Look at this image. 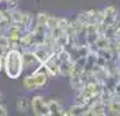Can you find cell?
<instances>
[{
  "label": "cell",
  "instance_id": "obj_1",
  "mask_svg": "<svg viewBox=\"0 0 120 116\" xmlns=\"http://www.w3.org/2000/svg\"><path fill=\"white\" fill-rule=\"evenodd\" d=\"M3 69L6 72L7 77L16 80L22 76L24 66H23V58L22 51L18 49H10L6 54L3 55Z\"/></svg>",
  "mask_w": 120,
  "mask_h": 116
},
{
  "label": "cell",
  "instance_id": "obj_2",
  "mask_svg": "<svg viewBox=\"0 0 120 116\" xmlns=\"http://www.w3.org/2000/svg\"><path fill=\"white\" fill-rule=\"evenodd\" d=\"M30 107L33 109V113L37 116H50L49 108H47V101L45 100L43 96L35 94L30 100Z\"/></svg>",
  "mask_w": 120,
  "mask_h": 116
},
{
  "label": "cell",
  "instance_id": "obj_3",
  "mask_svg": "<svg viewBox=\"0 0 120 116\" xmlns=\"http://www.w3.org/2000/svg\"><path fill=\"white\" fill-rule=\"evenodd\" d=\"M42 65L45 66L46 72L49 74V77H58V76H61L60 74V64H58V60H57L55 53H53L49 57V60L45 62V64H42Z\"/></svg>",
  "mask_w": 120,
  "mask_h": 116
},
{
  "label": "cell",
  "instance_id": "obj_4",
  "mask_svg": "<svg viewBox=\"0 0 120 116\" xmlns=\"http://www.w3.org/2000/svg\"><path fill=\"white\" fill-rule=\"evenodd\" d=\"M66 112H68V115H70V116L89 115V104H88V103H77V104L71 105Z\"/></svg>",
  "mask_w": 120,
  "mask_h": 116
},
{
  "label": "cell",
  "instance_id": "obj_5",
  "mask_svg": "<svg viewBox=\"0 0 120 116\" xmlns=\"http://www.w3.org/2000/svg\"><path fill=\"white\" fill-rule=\"evenodd\" d=\"M47 108H49V112H50V116H68V112L64 109V107L61 105L60 101L57 100H49L47 101Z\"/></svg>",
  "mask_w": 120,
  "mask_h": 116
},
{
  "label": "cell",
  "instance_id": "obj_6",
  "mask_svg": "<svg viewBox=\"0 0 120 116\" xmlns=\"http://www.w3.org/2000/svg\"><path fill=\"white\" fill-rule=\"evenodd\" d=\"M22 58H23V66L24 67H31V66H38L39 62L35 58V55L31 50H24L22 51Z\"/></svg>",
  "mask_w": 120,
  "mask_h": 116
},
{
  "label": "cell",
  "instance_id": "obj_7",
  "mask_svg": "<svg viewBox=\"0 0 120 116\" xmlns=\"http://www.w3.org/2000/svg\"><path fill=\"white\" fill-rule=\"evenodd\" d=\"M119 112H120L119 96H113V97L107 103V113H111V115H119Z\"/></svg>",
  "mask_w": 120,
  "mask_h": 116
},
{
  "label": "cell",
  "instance_id": "obj_8",
  "mask_svg": "<svg viewBox=\"0 0 120 116\" xmlns=\"http://www.w3.org/2000/svg\"><path fill=\"white\" fill-rule=\"evenodd\" d=\"M30 109V99L26 96H20L16 100V111L19 113H27Z\"/></svg>",
  "mask_w": 120,
  "mask_h": 116
},
{
  "label": "cell",
  "instance_id": "obj_9",
  "mask_svg": "<svg viewBox=\"0 0 120 116\" xmlns=\"http://www.w3.org/2000/svg\"><path fill=\"white\" fill-rule=\"evenodd\" d=\"M23 88L26 89V90H30V92H33V90H37V85L34 82L33 80V76L30 74V76H26V77L23 78Z\"/></svg>",
  "mask_w": 120,
  "mask_h": 116
},
{
  "label": "cell",
  "instance_id": "obj_10",
  "mask_svg": "<svg viewBox=\"0 0 120 116\" xmlns=\"http://www.w3.org/2000/svg\"><path fill=\"white\" fill-rule=\"evenodd\" d=\"M46 27L47 30H53V28L58 27V18L57 16H50L47 18V22H46Z\"/></svg>",
  "mask_w": 120,
  "mask_h": 116
},
{
  "label": "cell",
  "instance_id": "obj_11",
  "mask_svg": "<svg viewBox=\"0 0 120 116\" xmlns=\"http://www.w3.org/2000/svg\"><path fill=\"white\" fill-rule=\"evenodd\" d=\"M47 18H49V14H46V12H39L38 15H37V18H35V23H37V24H45V26H46Z\"/></svg>",
  "mask_w": 120,
  "mask_h": 116
},
{
  "label": "cell",
  "instance_id": "obj_12",
  "mask_svg": "<svg viewBox=\"0 0 120 116\" xmlns=\"http://www.w3.org/2000/svg\"><path fill=\"white\" fill-rule=\"evenodd\" d=\"M8 115V112H7V108L4 105L0 104V116H7Z\"/></svg>",
  "mask_w": 120,
  "mask_h": 116
},
{
  "label": "cell",
  "instance_id": "obj_13",
  "mask_svg": "<svg viewBox=\"0 0 120 116\" xmlns=\"http://www.w3.org/2000/svg\"><path fill=\"white\" fill-rule=\"evenodd\" d=\"M1 69H3V55L0 54V73H1Z\"/></svg>",
  "mask_w": 120,
  "mask_h": 116
},
{
  "label": "cell",
  "instance_id": "obj_14",
  "mask_svg": "<svg viewBox=\"0 0 120 116\" xmlns=\"http://www.w3.org/2000/svg\"><path fill=\"white\" fill-rule=\"evenodd\" d=\"M0 103H1V93H0Z\"/></svg>",
  "mask_w": 120,
  "mask_h": 116
},
{
  "label": "cell",
  "instance_id": "obj_15",
  "mask_svg": "<svg viewBox=\"0 0 120 116\" xmlns=\"http://www.w3.org/2000/svg\"><path fill=\"white\" fill-rule=\"evenodd\" d=\"M1 1H3V0H0V3H1Z\"/></svg>",
  "mask_w": 120,
  "mask_h": 116
}]
</instances>
